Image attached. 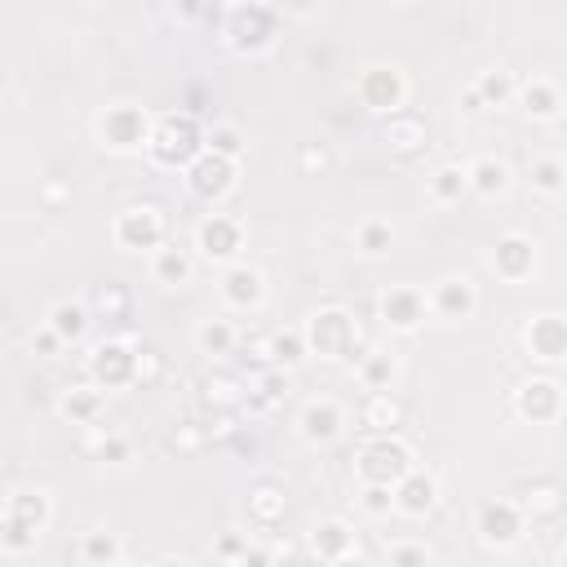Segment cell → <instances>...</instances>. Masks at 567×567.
I'll return each instance as SVG.
<instances>
[{"label": "cell", "instance_id": "obj_1", "mask_svg": "<svg viewBox=\"0 0 567 567\" xmlns=\"http://www.w3.org/2000/svg\"><path fill=\"white\" fill-rule=\"evenodd\" d=\"M200 151V129L191 115H169L155 129V160L160 164H187Z\"/></svg>", "mask_w": 567, "mask_h": 567}, {"label": "cell", "instance_id": "obj_2", "mask_svg": "<svg viewBox=\"0 0 567 567\" xmlns=\"http://www.w3.org/2000/svg\"><path fill=\"white\" fill-rule=\"evenodd\" d=\"M372 483H399V479H408V453L399 448V444H390V439H381V444H372L368 453H363V465H359Z\"/></svg>", "mask_w": 567, "mask_h": 567}, {"label": "cell", "instance_id": "obj_3", "mask_svg": "<svg viewBox=\"0 0 567 567\" xmlns=\"http://www.w3.org/2000/svg\"><path fill=\"white\" fill-rule=\"evenodd\" d=\"M311 341H315V350H320V354H333V359L354 354V341H350V320H346V315H338V311H329V315H320V320H315Z\"/></svg>", "mask_w": 567, "mask_h": 567}, {"label": "cell", "instance_id": "obj_4", "mask_svg": "<svg viewBox=\"0 0 567 567\" xmlns=\"http://www.w3.org/2000/svg\"><path fill=\"white\" fill-rule=\"evenodd\" d=\"M271 27H275V18H271V9H262V4H244V9H235V18H230V36H235L239 49L266 45Z\"/></svg>", "mask_w": 567, "mask_h": 567}, {"label": "cell", "instance_id": "obj_5", "mask_svg": "<svg viewBox=\"0 0 567 567\" xmlns=\"http://www.w3.org/2000/svg\"><path fill=\"white\" fill-rule=\"evenodd\" d=\"M191 187H196V196H204V200H213V196H222L230 187V155H204V160H196L191 164Z\"/></svg>", "mask_w": 567, "mask_h": 567}, {"label": "cell", "instance_id": "obj_6", "mask_svg": "<svg viewBox=\"0 0 567 567\" xmlns=\"http://www.w3.org/2000/svg\"><path fill=\"white\" fill-rule=\"evenodd\" d=\"M40 519H45L40 496H13L9 519H4V541H9V546H22V541L36 532V523H40Z\"/></svg>", "mask_w": 567, "mask_h": 567}, {"label": "cell", "instance_id": "obj_7", "mask_svg": "<svg viewBox=\"0 0 567 567\" xmlns=\"http://www.w3.org/2000/svg\"><path fill=\"white\" fill-rule=\"evenodd\" d=\"M94 377L98 381H107V386H124L129 377H133V354H129V346H98V354H94Z\"/></svg>", "mask_w": 567, "mask_h": 567}, {"label": "cell", "instance_id": "obj_8", "mask_svg": "<svg viewBox=\"0 0 567 567\" xmlns=\"http://www.w3.org/2000/svg\"><path fill=\"white\" fill-rule=\"evenodd\" d=\"M532 350L546 354V359L567 354V324L563 320H537V324H532Z\"/></svg>", "mask_w": 567, "mask_h": 567}, {"label": "cell", "instance_id": "obj_9", "mask_svg": "<svg viewBox=\"0 0 567 567\" xmlns=\"http://www.w3.org/2000/svg\"><path fill=\"white\" fill-rule=\"evenodd\" d=\"M519 408H523V417L546 421V417H554V413H559V390H554L550 381H537V386H528V390H523Z\"/></svg>", "mask_w": 567, "mask_h": 567}, {"label": "cell", "instance_id": "obj_10", "mask_svg": "<svg viewBox=\"0 0 567 567\" xmlns=\"http://www.w3.org/2000/svg\"><path fill=\"white\" fill-rule=\"evenodd\" d=\"M142 112H133V107H120V112L107 115V138H112L115 146H133V142H142Z\"/></svg>", "mask_w": 567, "mask_h": 567}, {"label": "cell", "instance_id": "obj_11", "mask_svg": "<svg viewBox=\"0 0 567 567\" xmlns=\"http://www.w3.org/2000/svg\"><path fill=\"white\" fill-rule=\"evenodd\" d=\"M200 244H204L209 257H227V253H235V244H239V230L227 218H213V222H204V230H200Z\"/></svg>", "mask_w": 567, "mask_h": 567}, {"label": "cell", "instance_id": "obj_12", "mask_svg": "<svg viewBox=\"0 0 567 567\" xmlns=\"http://www.w3.org/2000/svg\"><path fill=\"white\" fill-rule=\"evenodd\" d=\"M120 239H124L129 248H151V244L160 239L155 213H129V218L120 222Z\"/></svg>", "mask_w": 567, "mask_h": 567}, {"label": "cell", "instance_id": "obj_13", "mask_svg": "<svg viewBox=\"0 0 567 567\" xmlns=\"http://www.w3.org/2000/svg\"><path fill=\"white\" fill-rule=\"evenodd\" d=\"M363 98H368V107H395L399 103V76L395 71H368Z\"/></svg>", "mask_w": 567, "mask_h": 567}, {"label": "cell", "instance_id": "obj_14", "mask_svg": "<svg viewBox=\"0 0 567 567\" xmlns=\"http://www.w3.org/2000/svg\"><path fill=\"white\" fill-rule=\"evenodd\" d=\"M496 266H501L505 275H523V271L532 266V244L519 239V235L501 239V244H496Z\"/></svg>", "mask_w": 567, "mask_h": 567}, {"label": "cell", "instance_id": "obj_15", "mask_svg": "<svg viewBox=\"0 0 567 567\" xmlns=\"http://www.w3.org/2000/svg\"><path fill=\"white\" fill-rule=\"evenodd\" d=\"M479 528H483L488 541H514V532H519V514H514L510 505H488Z\"/></svg>", "mask_w": 567, "mask_h": 567}, {"label": "cell", "instance_id": "obj_16", "mask_svg": "<svg viewBox=\"0 0 567 567\" xmlns=\"http://www.w3.org/2000/svg\"><path fill=\"white\" fill-rule=\"evenodd\" d=\"M399 501H404V510L421 514V510H430V501H435V483H430V479H421V474H413V479H404Z\"/></svg>", "mask_w": 567, "mask_h": 567}, {"label": "cell", "instance_id": "obj_17", "mask_svg": "<svg viewBox=\"0 0 567 567\" xmlns=\"http://www.w3.org/2000/svg\"><path fill=\"white\" fill-rule=\"evenodd\" d=\"M386 320L399 324V329H408V324L421 320V302H417L413 293H390V297H386Z\"/></svg>", "mask_w": 567, "mask_h": 567}, {"label": "cell", "instance_id": "obj_18", "mask_svg": "<svg viewBox=\"0 0 567 567\" xmlns=\"http://www.w3.org/2000/svg\"><path fill=\"white\" fill-rule=\"evenodd\" d=\"M257 293H262V279H257L253 271H230L227 297L235 302V306H253V302H257Z\"/></svg>", "mask_w": 567, "mask_h": 567}, {"label": "cell", "instance_id": "obj_19", "mask_svg": "<svg viewBox=\"0 0 567 567\" xmlns=\"http://www.w3.org/2000/svg\"><path fill=\"white\" fill-rule=\"evenodd\" d=\"M306 435H311V439H333V435H338V413H333L329 404L306 408Z\"/></svg>", "mask_w": 567, "mask_h": 567}, {"label": "cell", "instance_id": "obj_20", "mask_svg": "<svg viewBox=\"0 0 567 567\" xmlns=\"http://www.w3.org/2000/svg\"><path fill=\"white\" fill-rule=\"evenodd\" d=\"M439 311L444 315H465L470 311V288L465 284H444L439 288Z\"/></svg>", "mask_w": 567, "mask_h": 567}, {"label": "cell", "instance_id": "obj_21", "mask_svg": "<svg viewBox=\"0 0 567 567\" xmlns=\"http://www.w3.org/2000/svg\"><path fill=\"white\" fill-rule=\"evenodd\" d=\"M54 329H58L63 338H80V333H85V315H80L76 306H58V311H54Z\"/></svg>", "mask_w": 567, "mask_h": 567}, {"label": "cell", "instance_id": "obj_22", "mask_svg": "<svg viewBox=\"0 0 567 567\" xmlns=\"http://www.w3.org/2000/svg\"><path fill=\"white\" fill-rule=\"evenodd\" d=\"M315 546H320V554H324V559H338L341 550H346V528L329 523V528L320 532V541H315Z\"/></svg>", "mask_w": 567, "mask_h": 567}, {"label": "cell", "instance_id": "obj_23", "mask_svg": "<svg viewBox=\"0 0 567 567\" xmlns=\"http://www.w3.org/2000/svg\"><path fill=\"white\" fill-rule=\"evenodd\" d=\"M474 182H479L483 191H501L505 173H501V164H479V169H474Z\"/></svg>", "mask_w": 567, "mask_h": 567}, {"label": "cell", "instance_id": "obj_24", "mask_svg": "<svg viewBox=\"0 0 567 567\" xmlns=\"http://www.w3.org/2000/svg\"><path fill=\"white\" fill-rule=\"evenodd\" d=\"M528 107L537 115H550L554 112V94H550L546 85H532V89H528Z\"/></svg>", "mask_w": 567, "mask_h": 567}, {"label": "cell", "instance_id": "obj_25", "mask_svg": "<svg viewBox=\"0 0 567 567\" xmlns=\"http://www.w3.org/2000/svg\"><path fill=\"white\" fill-rule=\"evenodd\" d=\"M160 275H164V279H182V275H187V257H182V253H164V257H160Z\"/></svg>", "mask_w": 567, "mask_h": 567}, {"label": "cell", "instance_id": "obj_26", "mask_svg": "<svg viewBox=\"0 0 567 567\" xmlns=\"http://www.w3.org/2000/svg\"><path fill=\"white\" fill-rule=\"evenodd\" d=\"M461 182H465V178H461L456 169H444V173H439V182H435V191H439L444 200H453V196H461Z\"/></svg>", "mask_w": 567, "mask_h": 567}, {"label": "cell", "instance_id": "obj_27", "mask_svg": "<svg viewBox=\"0 0 567 567\" xmlns=\"http://www.w3.org/2000/svg\"><path fill=\"white\" fill-rule=\"evenodd\" d=\"M505 94H510V80H505V76H488V80H483V98H488V103H501Z\"/></svg>", "mask_w": 567, "mask_h": 567}, {"label": "cell", "instance_id": "obj_28", "mask_svg": "<svg viewBox=\"0 0 567 567\" xmlns=\"http://www.w3.org/2000/svg\"><path fill=\"white\" fill-rule=\"evenodd\" d=\"M559 182H563V169H559V164H537V187L554 191Z\"/></svg>", "mask_w": 567, "mask_h": 567}, {"label": "cell", "instance_id": "obj_29", "mask_svg": "<svg viewBox=\"0 0 567 567\" xmlns=\"http://www.w3.org/2000/svg\"><path fill=\"white\" fill-rule=\"evenodd\" d=\"M275 354H279L284 363H297V359H302V341L297 338H275Z\"/></svg>", "mask_w": 567, "mask_h": 567}, {"label": "cell", "instance_id": "obj_30", "mask_svg": "<svg viewBox=\"0 0 567 567\" xmlns=\"http://www.w3.org/2000/svg\"><path fill=\"white\" fill-rule=\"evenodd\" d=\"M209 142H213V151H218V155H235V151H239V138H235L230 129H218Z\"/></svg>", "mask_w": 567, "mask_h": 567}, {"label": "cell", "instance_id": "obj_31", "mask_svg": "<svg viewBox=\"0 0 567 567\" xmlns=\"http://www.w3.org/2000/svg\"><path fill=\"white\" fill-rule=\"evenodd\" d=\"M386 244H390V230H386V227H368V230H363V248H368V253H381Z\"/></svg>", "mask_w": 567, "mask_h": 567}, {"label": "cell", "instance_id": "obj_32", "mask_svg": "<svg viewBox=\"0 0 567 567\" xmlns=\"http://www.w3.org/2000/svg\"><path fill=\"white\" fill-rule=\"evenodd\" d=\"M204 346H209V350H227L230 333L222 329V324H209V329H204Z\"/></svg>", "mask_w": 567, "mask_h": 567}, {"label": "cell", "instance_id": "obj_33", "mask_svg": "<svg viewBox=\"0 0 567 567\" xmlns=\"http://www.w3.org/2000/svg\"><path fill=\"white\" fill-rule=\"evenodd\" d=\"M98 404H94V395H76V399H67V413L71 417H89Z\"/></svg>", "mask_w": 567, "mask_h": 567}, {"label": "cell", "instance_id": "obj_34", "mask_svg": "<svg viewBox=\"0 0 567 567\" xmlns=\"http://www.w3.org/2000/svg\"><path fill=\"white\" fill-rule=\"evenodd\" d=\"M390 505V492H386V483H372V492H368V510H386Z\"/></svg>", "mask_w": 567, "mask_h": 567}, {"label": "cell", "instance_id": "obj_35", "mask_svg": "<svg viewBox=\"0 0 567 567\" xmlns=\"http://www.w3.org/2000/svg\"><path fill=\"white\" fill-rule=\"evenodd\" d=\"M85 554H89V559H112V554H115V546H112V541H103V537H94Z\"/></svg>", "mask_w": 567, "mask_h": 567}, {"label": "cell", "instance_id": "obj_36", "mask_svg": "<svg viewBox=\"0 0 567 567\" xmlns=\"http://www.w3.org/2000/svg\"><path fill=\"white\" fill-rule=\"evenodd\" d=\"M386 377H390V363L386 359H372L368 363V381H386Z\"/></svg>", "mask_w": 567, "mask_h": 567}, {"label": "cell", "instance_id": "obj_37", "mask_svg": "<svg viewBox=\"0 0 567 567\" xmlns=\"http://www.w3.org/2000/svg\"><path fill=\"white\" fill-rule=\"evenodd\" d=\"M372 417H377V421H395V408H390V404H377Z\"/></svg>", "mask_w": 567, "mask_h": 567}, {"label": "cell", "instance_id": "obj_38", "mask_svg": "<svg viewBox=\"0 0 567 567\" xmlns=\"http://www.w3.org/2000/svg\"><path fill=\"white\" fill-rule=\"evenodd\" d=\"M395 559H399V563H421V559H426V554H421V550H399V554H395Z\"/></svg>", "mask_w": 567, "mask_h": 567}, {"label": "cell", "instance_id": "obj_39", "mask_svg": "<svg viewBox=\"0 0 567 567\" xmlns=\"http://www.w3.org/2000/svg\"><path fill=\"white\" fill-rule=\"evenodd\" d=\"M182 9H187V13H196V9H200V0H182Z\"/></svg>", "mask_w": 567, "mask_h": 567}, {"label": "cell", "instance_id": "obj_40", "mask_svg": "<svg viewBox=\"0 0 567 567\" xmlns=\"http://www.w3.org/2000/svg\"><path fill=\"white\" fill-rule=\"evenodd\" d=\"M288 4H293V9H311L315 0H288Z\"/></svg>", "mask_w": 567, "mask_h": 567}]
</instances>
